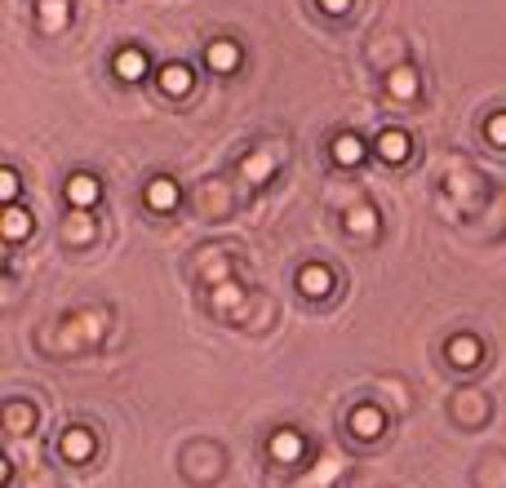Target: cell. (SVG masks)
<instances>
[{
	"label": "cell",
	"instance_id": "cell-1",
	"mask_svg": "<svg viewBox=\"0 0 506 488\" xmlns=\"http://www.w3.org/2000/svg\"><path fill=\"white\" fill-rule=\"evenodd\" d=\"M58 453H63L67 462H89V458H94V435H89L85 426H67L63 440H58Z\"/></svg>",
	"mask_w": 506,
	"mask_h": 488
},
{
	"label": "cell",
	"instance_id": "cell-2",
	"mask_svg": "<svg viewBox=\"0 0 506 488\" xmlns=\"http://www.w3.org/2000/svg\"><path fill=\"white\" fill-rule=\"evenodd\" d=\"M480 360H485L480 338H471V333L449 338V365H453V368H480Z\"/></svg>",
	"mask_w": 506,
	"mask_h": 488
},
{
	"label": "cell",
	"instance_id": "cell-3",
	"mask_svg": "<svg viewBox=\"0 0 506 488\" xmlns=\"http://www.w3.org/2000/svg\"><path fill=\"white\" fill-rule=\"evenodd\" d=\"M298 289H302L307 298H329V293H333V271L320 266V262H311V266L298 271Z\"/></svg>",
	"mask_w": 506,
	"mask_h": 488
},
{
	"label": "cell",
	"instance_id": "cell-4",
	"mask_svg": "<svg viewBox=\"0 0 506 488\" xmlns=\"http://www.w3.org/2000/svg\"><path fill=\"white\" fill-rule=\"evenodd\" d=\"M266 449H271V458H275V462L293 467V462L302 458V449H307V444H302V435H298L293 426H284V431H275V435H271V444H266Z\"/></svg>",
	"mask_w": 506,
	"mask_h": 488
},
{
	"label": "cell",
	"instance_id": "cell-5",
	"mask_svg": "<svg viewBox=\"0 0 506 488\" xmlns=\"http://www.w3.org/2000/svg\"><path fill=\"white\" fill-rule=\"evenodd\" d=\"M382 426H386L382 408H374V404H360V408H351V435H356V440H378Z\"/></svg>",
	"mask_w": 506,
	"mask_h": 488
},
{
	"label": "cell",
	"instance_id": "cell-6",
	"mask_svg": "<svg viewBox=\"0 0 506 488\" xmlns=\"http://www.w3.org/2000/svg\"><path fill=\"white\" fill-rule=\"evenodd\" d=\"M98 196H103V191H98V178H94V173H72V178H67V205L89 209Z\"/></svg>",
	"mask_w": 506,
	"mask_h": 488
},
{
	"label": "cell",
	"instance_id": "cell-7",
	"mask_svg": "<svg viewBox=\"0 0 506 488\" xmlns=\"http://www.w3.org/2000/svg\"><path fill=\"white\" fill-rule=\"evenodd\" d=\"M378 156L386 164H404V160H409V133H404V129H382Z\"/></svg>",
	"mask_w": 506,
	"mask_h": 488
},
{
	"label": "cell",
	"instance_id": "cell-8",
	"mask_svg": "<svg viewBox=\"0 0 506 488\" xmlns=\"http://www.w3.org/2000/svg\"><path fill=\"white\" fill-rule=\"evenodd\" d=\"M205 63H209L214 72H236V67H240V45H236V40H214V45L205 49Z\"/></svg>",
	"mask_w": 506,
	"mask_h": 488
},
{
	"label": "cell",
	"instance_id": "cell-9",
	"mask_svg": "<svg viewBox=\"0 0 506 488\" xmlns=\"http://www.w3.org/2000/svg\"><path fill=\"white\" fill-rule=\"evenodd\" d=\"M191 67H182V63H169L164 72H160V89L169 94V98H187L191 94Z\"/></svg>",
	"mask_w": 506,
	"mask_h": 488
},
{
	"label": "cell",
	"instance_id": "cell-10",
	"mask_svg": "<svg viewBox=\"0 0 506 488\" xmlns=\"http://www.w3.org/2000/svg\"><path fill=\"white\" fill-rule=\"evenodd\" d=\"M147 205H151L156 214H169V209L178 205V182H173V178H151V182H147Z\"/></svg>",
	"mask_w": 506,
	"mask_h": 488
},
{
	"label": "cell",
	"instance_id": "cell-11",
	"mask_svg": "<svg viewBox=\"0 0 506 488\" xmlns=\"http://www.w3.org/2000/svg\"><path fill=\"white\" fill-rule=\"evenodd\" d=\"M342 227H347L351 236H374V231H378V214H374L369 205H351V209L342 214Z\"/></svg>",
	"mask_w": 506,
	"mask_h": 488
},
{
	"label": "cell",
	"instance_id": "cell-12",
	"mask_svg": "<svg viewBox=\"0 0 506 488\" xmlns=\"http://www.w3.org/2000/svg\"><path fill=\"white\" fill-rule=\"evenodd\" d=\"M36 13H40V27L45 31H63L67 18H72V4L67 0H36Z\"/></svg>",
	"mask_w": 506,
	"mask_h": 488
},
{
	"label": "cell",
	"instance_id": "cell-13",
	"mask_svg": "<svg viewBox=\"0 0 506 488\" xmlns=\"http://www.w3.org/2000/svg\"><path fill=\"white\" fill-rule=\"evenodd\" d=\"M0 231H4V240H22V236L31 231V214L18 209V205H9V209L0 214Z\"/></svg>",
	"mask_w": 506,
	"mask_h": 488
},
{
	"label": "cell",
	"instance_id": "cell-14",
	"mask_svg": "<svg viewBox=\"0 0 506 488\" xmlns=\"http://www.w3.org/2000/svg\"><path fill=\"white\" fill-rule=\"evenodd\" d=\"M271 169H275V156L271 151H253V156H245V164H240V178L245 182H266Z\"/></svg>",
	"mask_w": 506,
	"mask_h": 488
},
{
	"label": "cell",
	"instance_id": "cell-15",
	"mask_svg": "<svg viewBox=\"0 0 506 488\" xmlns=\"http://www.w3.org/2000/svg\"><path fill=\"white\" fill-rule=\"evenodd\" d=\"M116 76L121 80H142L147 76V54L142 49H121L116 54Z\"/></svg>",
	"mask_w": 506,
	"mask_h": 488
},
{
	"label": "cell",
	"instance_id": "cell-16",
	"mask_svg": "<svg viewBox=\"0 0 506 488\" xmlns=\"http://www.w3.org/2000/svg\"><path fill=\"white\" fill-rule=\"evenodd\" d=\"M333 160H338V164H360V160H365V142H360L356 133H338V138H333Z\"/></svg>",
	"mask_w": 506,
	"mask_h": 488
},
{
	"label": "cell",
	"instance_id": "cell-17",
	"mask_svg": "<svg viewBox=\"0 0 506 488\" xmlns=\"http://www.w3.org/2000/svg\"><path fill=\"white\" fill-rule=\"evenodd\" d=\"M4 426H9V435H22L27 426H36V408L22 404V400H13V404L4 408Z\"/></svg>",
	"mask_w": 506,
	"mask_h": 488
},
{
	"label": "cell",
	"instance_id": "cell-18",
	"mask_svg": "<svg viewBox=\"0 0 506 488\" xmlns=\"http://www.w3.org/2000/svg\"><path fill=\"white\" fill-rule=\"evenodd\" d=\"M386 89H391L395 98H413V94H417V72H413V67H395V72L386 76Z\"/></svg>",
	"mask_w": 506,
	"mask_h": 488
},
{
	"label": "cell",
	"instance_id": "cell-19",
	"mask_svg": "<svg viewBox=\"0 0 506 488\" xmlns=\"http://www.w3.org/2000/svg\"><path fill=\"white\" fill-rule=\"evenodd\" d=\"M240 298H245V293H240V284H232V280L214 289V302H218L223 311H236V307H240Z\"/></svg>",
	"mask_w": 506,
	"mask_h": 488
},
{
	"label": "cell",
	"instance_id": "cell-20",
	"mask_svg": "<svg viewBox=\"0 0 506 488\" xmlns=\"http://www.w3.org/2000/svg\"><path fill=\"white\" fill-rule=\"evenodd\" d=\"M67 240H76V244H89V240H94V223H89L85 214H76V218L67 223Z\"/></svg>",
	"mask_w": 506,
	"mask_h": 488
},
{
	"label": "cell",
	"instance_id": "cell-21",
	"mask_svg": "<svg viewBox=\"0 0 506 488\" xmlns=\"http://www.w3.org/2000/svg\"><path fill=\"white\" fill-rule=\"evenodd\" d=\"M227 275H232L227 257H214V262H205V280H209V284H227Z\"/></svg>",
	"mask_w": 506,
	"mask_h": 488
},
{
	"label": "cell",
	"instance_id": "cell-22",
	"mask_svg": "<svg viewBox=\"0 0 506 488\" xmlns=\"http://www.w3.org/2000/svg\"><path fill=\"white\" fill-rule=\"evenodd\" d=\"M485 133H489V142H493V147H506V112H498V116H489V124H485Z\"/></svg>",
	"mask_w": 506,
	"mask_h": 488
},
{
	"label": "cell",
	"instance_id": "cell-23",
	"mask_svg": "<svg viewBox=\"0 0 506 488\" xmlns=\"http://www.w3.org/2000/svg\"><path fill=\"white\" fill-rule=\"evenodd\" d=\"M13 196H18V173L13 169H0V200L13 205Z\"/></svg>",
	"mask_w": 506,
	"mask_h": 488
},
{
	"label": "cell",
	"instance_id": "cell-24",
	"mask_svg": "<svg viewBox=\"0 0 506 488\" xmlns=\"http://www.w3.org/2000/svg\"><path fill=\"white\" fill-rule=\"evenodd\" d=\"M471 187H476L471 173H453V178H449V191H453V196H462V191H471Z\"/></svg>",
	"mask_w": 506,
	"mask_h": 488
},
{
	"label": "cell",
	"instance_id": "cell-25",
	"mask_svg": "<svg viewBox=\"0 0 506 488\" xmlns=\"http://www.w3.org/2000/svg\"><path fill=\"white\" fill-rule=\"evenodd\" d=\"M320 9H329V13H347L351 0H320Z\"/></svg>",
	"mask_w": 506,
	"mask_h": 488
}]
</instances>
